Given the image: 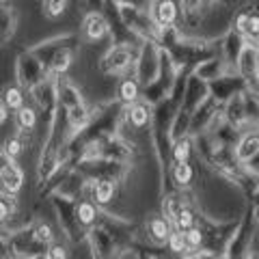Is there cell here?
<instances>
[{
	"mask_svg": "<svg viewBox=\"0 0 259 259\" xmlns=\"http://www.w3.org/2000/svg\"><path fill=\"white\" fill-rule=\"evenodd\" d=\"M106 30H108V24L106 20L102 18V15H89L87 22H84V35L89 41H97V39H102L104 35H106Z\"/></svg>",
	"mask_w": 259,
	"mask_h": 259,
	"instance_id": "cell-1",
	"label": "cell"
},
{
	"mask_svg": "<svg viewBox=\"0 0 259 259\" xmlns=\"http://www.w3.org/2000/svg\"><path fill=\"white\" fill-rule=\"evenodd\" d=\"M0 186L5 192H15L22 186V171L15 164H9L7 168L0 171Z\"/></svg>",
	"mask_w": 259,
	"mask_h": 259,
	"instance_id": "cell-2",
	"label": "cell"
},
{
	"mask_svg": "<svg viewBox=\"0 0 259 259\" xmlns=\"http://www.w3.org/2000/svg\"><path fill=\"white\" fill-rule=\"evenodd\" d=\"M153 15H156V22L160 26H168V24L175 22L177 9H175L173 3H158L156 9H153Z\"/></svg>",
	"mask_w": 259,
	"mask_h": 259,
	"instance_id": "cell-3",
	"label": "cell"
},
{
	"mask_svg": "<svg viewBox=\"0 0 259 259\" xmlns=\"http://www.w3.org/2000/svg\"><path fill=\"white\" fill-rule=\"evenodd\" d=\"M173 227H175L177 233H186L190 227H194V214L190 212L188 207H182L173 218Z\"/></svg>",
	"mask_w": 259,
	"mask_h": 259,
	"instance_id": "cell-4",
	"label": "cell"
},
{
	"mask_svg": "<svg viewBox=\"0 0 259 259\" xmlns=\"http://www.w3.org/2000/svg\"><path fill=\"white\" fill-rule=\"evenodd\" d=\"M149 229H151V236L156 242H164L168 236H171V227H168V223L164 221V218H153Z\"/></svg>",
	"mask_w": 259,
	"mask_h": 259,
	"instance_id": "cell-5",
	"label": "cell"
},
{
	"mask_svg": "<svg viewBox=\"0 0 259 259\" xmlns=\"http://www.w3.org/2000/svg\"><path fill=\"white\" fill-rule=\"evenodd\" d=\"M255 153H257V134H248L246 139L240 143L238 158L240 160H248L250 156H255Z\"/></svg>",
	"mask_w": 259,
	"mask_h": 259,
	"instance_id": "cell-6",
	"label": "cell"
},
{
	"mask_svg": "<svg viewBox=\"0 0 259 259\" xmlns=\"http://www.w3.org/2000/svg\"><path fill=\"white\" fill-rule=\"evenodd\" d=\"M15 119H18V125L20 130H32L37 123V115H35V110L32 108H26V106H22L18 110V115H15Z\"/></svg>",
	"mask_w": 259,
	"mask_h": 259,
	"instance_id": "cell-7",
	"label": "cell"
},
{
	"mask_svg": "<svg viewBox=\"0 0 259 259\" xmlns=\"http://www.w3.org/2000/svg\"><path fill=\"white\" fill-rule=\"evenodd\" d=\"M112 194H115V184L104 180L95 186V199L100 201V203H108V201L112 199Z\"/></svg>",
	"mask_w": 259,
	"mask_h": 259,
	"instance_id": "cell-8",
	"label": "cell"
},
{
	"mask_svg": "<svg viewBox=\"0 0 259 259\" xmlns=\"http://www.w3.org/2000/svg\"><path fill=\"white\" fill-rule=\"evenodd\" d=\"M130 121H132L136 127H143V125L149 121V110H147V106H143V104H136V106L130 108Z\"/></svg>",
	"mask_w": 259,
	"mask_h": 259,
	"instance_id": "cell-9",
	"label": "cell"
},
{
	"mask_svg": "<svg viewBox=\"0 0 259 259\" xmlns=\"http://www.w3.org/2000/svg\"><path fill=\"white\" fill-rule=\"evenodd\" d=\"M76 216H78V221L82 223V225H91L95 221V205L93 203H89V201H84V203H80L78 209H76Z\"/></svg>",
	"mask_w": 259,
	"mask_h": 259,
	"instance_id": "cell-10",
	"label": "cell"
},
{
	"mask_svg": "<svg viewBox=\"0 0 259 259\" xmlns=\"http://www.w3.org/2000/svg\"><path fill=\"white\" fill-rule=\"evenodd\" d=\"M119 95L123 102H134L136 97H139V84H136L134 80H123L119 87Z\"/></svg>",
	"mask_w": 259,
	"mask_h": 259,
	"instance_id": "cell-11",
	"label": "cell"
},
{
	"mask_svg": "<svg viewBox=\"0 0 259 259\" xmlns=\"http://www.w3.org/2000/svg\"><path fill=\"white\" fill-rule=\"evenodd\" d=\"M22 104H24V95L18 91V89H13V87L7 89V91H5V106H7V108L20 110Z\"/></svg>",
	"mask_w": 259,
	"mask_h": 259,
	"instance_id": "cell-12",
	"label": "cell"
},
{
	"mask_svg": "<svg viewBox=\"0 0 259 259\" xmlns=\"http://www.w3.org/2000/svg\"><path fill=\"white\" fill-rule=\"evenodd\" d=\"M173 177H175V182H177V184H182V186L190 184V180H192V168L186 164V162H182V164H175V168H173Z\"/></svg>",
	"mask_w": 259,
	"mask_h": 259,
	"instance_id": "cell-13",
	"label": "cell"
},
{
	"mask_svg": "<svg viewBox=\"0 0 259 259\" xmlns=\"http://www.w3.org/2000/svg\"><path fill=\"white\" fill-rule=\"evenodd\" d=\"M182 236H184V242L188 248H197L201 242H203V231L197 229V227H190V229L186 233H182Z\"/></svg>",
	"mask_w": 259,
	"mask_h": 259,
	"instance_id": "cell-14",
	"label": "cell"
},
{
	"mask_svg": "<svg viewBox=\"0 0 259 259\" xmlns=\"http://www.w3.org/2000/svg\"><path fill=\"white\" fill-rule=\"evenodd\" d=\"M173 156H175V160H177V164L186 162V160H188V156H190V143H188V141L177 143L175 149H173Z\"/></svg>",
	"mask_w": 259,
	"mask_h": 259,
	"instance_id": "cell-15",
	"label": "cell"
},
{
	"mask_svg": "<svg viewBox=\"0 0 259 259\" xmlns=\"http://www.w3.org/2000/svg\"><path fill=\"white\" fill-rule=\"evenodd\" d=\"M166 240H168V246H171L173 253H186V248H188V246H186V242H184V236H182V233H177V231L171 233Z\"/></svg>",
	"mask_w": 259,
	"mask_h": 259,
	"instance_id": "cell-16",
	"label": "cell"
},
{
	"mask_svg": "<svg viewBox=\"0 0 259 259\" xmlns=\"http://www.w3.org/2000/svg\"><path fill=\"white\" fill-rule=\"evenodd\" d=\"M5 153H7V156H9L11 160H13V158H18L20 153H22V141L18 139V136H13V139L7 141V145H5Z\"/></svg>",
	"mask_w": 259,
	"mask_h": 259,
	"instance_id": "cell-17",
	"label": "cell"
},
{
	"mask_svg": "<svg viewBox=\"0 0 259 259\" xmlns=\"http://www.w3.org/2000/svg\"><path fill=\"white\" fill-rule=\"evenodd\" d=\"M35 240L37 242H50L52 240V229L48 225H39L35 229Z\"/></svg>",
	"mask_w": 259,
	"mask_h": 259,
	"instance_id": "cell-18",
	"label": "cell"
},
{
	"mask_svg": "<svg viewBox=\"0 0 259 259\" xmlns=\"http://www.w3.org/2000/svg\"><path fill=\"white\" fill-rule=\"evenodd\" d=\"M63 11H65V3H46V15H50V18H59Z\"/></svg>",
	"mask_w": 259,
	"mask_h": 259,
	"instance_id": "cell-19",
	"label": "cell"
},
{
	"mask_svg": "<svg viewBox=\"0 0 259 259\" xmlns=\"http://www.w3.org/2000/svg\"><path fill=\"white\" fill-rule=\"evenodd\" d=\"M48 259H67V248L63 244H52V248L48 250Z\"/></svg>",
	"mask_w": 259,
	"mask_h": 259,
	"instance_id": "cell-20",
	"label": "cell"
},
{
	"mask_svg": "<svg viewBox=\"0 0 259 259\" xmlns=\"http://www.w3.org/2000/svg\"><path fill=\"white\" fill-rule=\"evenodd\" d=\"M182 209V205L175 201V197H171V199H166V205H164V214L168 216V218H175V214Z\"/></svg>",
	"mask_w": 259,
	"mask_h": 259,
	"instance_id": "cell-21",
	"label": "cell"
},
{
	"mask_svg": "<svg viewBox=\"0 0 259 259\" xmlns=\"http://www.w3.org/2000/svg\"><path fill=\"white\" fill-rule=\"evenodd\" d=\"M67 65H69V54L67 52L56 54V59H54V69L56 71H65L67 69Z\"/></svg>",
	"mask_w": 259,
	"mask_h": 259,
	"instance_id": "cell-22",
	"label": "cell"
},
{
	"mask_svg": "<svg viewBox=\"0 0 259 259\" xmlns=\"http://www.w3.org/2000/svg\"><path fill=\"white\" fill-rule=\"evenodd\" d=\"M71 121H74V123H84V121H87V115H84V110L76 106L74 110H71Z\"/></svg>",
	"mask_w": 259,
	"mask_h": 259,
	"instance_id": "cell-23",
	"label": "cell"
},
{
	"mask_svg": "<svg viewBox=\"0 0 259 259\" xmlns=\"http://www.w3.org/2000/svg\"><path fill=\"white\" fill-rule=\"evenodd\" d=\"M248 15H240V18H238V30L240 32H248Z\"/></svg>",
	"mask_w": 259,
	"mask_h": 259,
	"instance_id": "cell-24",
	"label": "cell"
},
{
	"mask_svg": "<svg viewBox=\"0 0 259 259\" xmlns=\"http://www.w3.org/2000/svg\"><path fill=\"white\" fill-rule=\"evenodd\" d=\"M9 164H13V160H11L9 156H7L5 151H0V171H3V168H7Z\"/></svg>",
	"mask_w": 259,
	"mask_h": 259,
	"instance_id": "cell-25",
	"label": "cell"
},
{
	"mask_svg": "<svg viewBox=\"0 0 259 259\" xmlns=\"http://www.w3.org/2000/svg\"><path fill=\"white\" fill-rule=\"evenodd\" d=\"M7 218H9V205L5 201H0V223L7 221Z\"/></svg>",
	"mask_w": 259,
	"mask_h": 259,
	"instance_id": "cell-26",
	"label": "cell"
},
{
	"mask_svg": "<svg viewBox=\"0 0 259 259\" xmlns=\"http://www.w3.org/2000/svg\"><path fill=\"white\" fill-rule=\"evenodd\" d=\"M5 121H7V106L5 104H0V125H3Z\"/></svg>",
	"mask_w": 259,
	"mask_h": 259,
	"instance_id": "cell-27",
	"label": "cell"
},
{
	"mask_svg": "<svg viewBox=\"0 0 259 259\" xmlns=\"http://www.w3.org/2000/svg\"><path fill=\"white\" fill-rule=\"evenodd\" d=\"M197 259H216V257H214L212 253H201V255H199Z\"/></svg>",
	"mask_w": 259,
	"mask_h": 259,
	"instance_id": "cell-28",
	"label": "cell"
},
{
	"mask_svg": "<svg viewBox=\"0 0 259 259\" xmlns=\"http://www.w3.org/2000/svg\"><path fill=\"white\" fill-rule=\"evenodd\" d=\"M32 259H48V257H44V255H37V257H32Z\"/></svg>",
	"mask_w": 259,
	"mask_h": 259,
	"instance_id": "cell-29",
	"label": "cell"
},
{
	"mask_svg": "<svg viewBox=\"0 0 259 259\" xmlns=\"http://www.w3.org/2000/svg\"><path fill=\"white\" fill-rule=\"evenodd\" d=\"M248 259H257V255H253V257H248Z\"/></svg>",
	"mask_w": 259,
	"mask_h": 259,
	"instance_id": "cell-30",
	"label": "cell"
},
{
	"mask_svg": "<svg viewBox=\"0 0 259 259\" xmlns=\"http://www.w3.org/2000/svg\"><path fill=\"white\" fill-rule=\"evenodd\" d=\"M188 259H192V257H188Z\"/></svg>",
	"mask_w": 259,
	"mask_h": 259,
	"instance_id": "cell-31",
	"label": "cell"
}]
</instances>
